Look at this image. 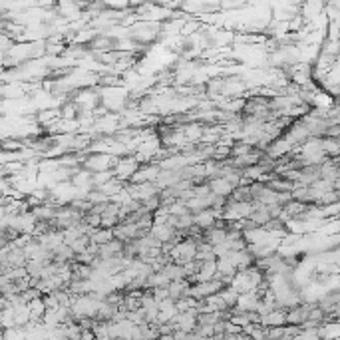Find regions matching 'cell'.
Masks as SVG:
<instances>
[{
    "mask_svg": "<svg viewBox=\"0 0 340 340\" xmlns=\"http://www.w3.org/2000/svg\"><path fill=\"white\" fill-rule=\"evenodd\" d=\"M159 340H177V338H175V334H161Z\"/></svg>",
    "mask_w": 340,
    "mask_h": 340,
    "instance_id": "1",
    "label": "cell"
}]
</instances>
